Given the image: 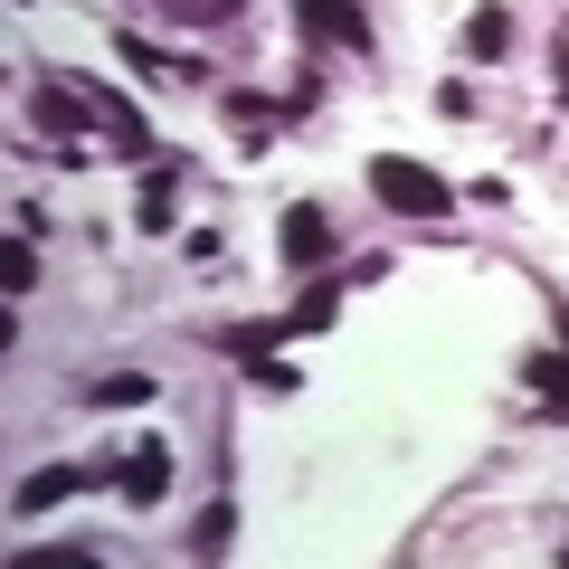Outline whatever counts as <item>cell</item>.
<instances>
[{"label": "cell", "mask_w": 569, "mask_h": 569, "mask_svg": "<svg viewBox=\"0 0 569 569\" xmlns=\"http://www.w3.org/2000/svg\"><path fill=\"white\" fill-rule=\"evenodd\" d=\"M114 493H123L133 512H152V503L171 493V447H162V437H142V447H123V466H114Z\"/></svg>", "instance_id": "3"}, {"label": "cell", "mask_w": 569, "mask_h": 569, "mask_svg": "<svg viewBox=\"0 0 569 569\" xmlns=\"http://www.w3.org/2000/svg\"><path fill=\"white\" fill-rule=\"evenodd\" d=\"M142 399H152V370H104L86 389V408H142Z\"/></svg>", "instance_id": "11"}, {"label": "cell", "mask_w": 569, "mask_h": 569, "mask_svg": "<svg viewBox=\"0 0 569 569\" xmlns=\"http://www.w3.org/2000/svg\"><path fill=\"white\" fill-rule=\"evenodd\" d=\"M86 104H96V123H104V133H114V142H123L114 162H142V152H162V142L142 133V114H133V104H123V96H114V86H86Z\"/></svg>", "instance_id": "5"}, {"label": "cell", "mask_w": 569, "mask_h": 569, "mask_svg": "<svg viewBox=\"0 0 569 569\" xmlns=\"http://www.w3.org/2000/svg\"><path fill=\"white\" fill-rule=\"evenodd\" d=\"M276 247H284V266H295V276H313V266H332L342 228H332L313 200H295V209H284V238H276Z\"/></svg>", "instance_id": "2"}, {"label": "cell", "mask_w": 569, "mask_h": 569, "mask_svg": "<svg viewBox=\"0 0 569 569\" xmlns=\"http://www.w3.org/2000/svg\"><path fill=\"white\" fill-rule=\"evenodd\" d=\"M228 531H238V503H209L200 522H190V550H228Z\"/></svg>", "instance_id": "13"}, {"label": "cell", "mask_w": 569, "mask_h": 569, "mask_svg": "<svg viewBox=\"0 0 569 569\" xmlns=\"http://www.w3.org/2000/svg\"><path fill=\"white\" fill-rule=\"evenodd\" d=\"M550 67H560V96H569V20H560V48H550Z\"/></svg>", "instance_id": "17"}, {"label": "cell", "mask_w": 569, "mask_h": 569, "mask_svg": "<svg viewBox=\"0 0 569 569\" xmlns=\"http://www.w3.org/2000/svg\"><path fill=\"white\" fill-rule=\"evenodd\" d=\"M29 114H39L48 133H58V142H77L86 123H96V104H86L77 86H48V77H39V96H29Z\"/></svg>", "instance_id": "6"}, {"label": "cell", "mask_w": 569, "mask_h": 569, "mask_svg": "<svg viewBox=\"0 0 569 569\" xmlns=\"http://www.w3.org/2000/svg\"><path fill=\"white\" fill-rule=\"evenodd\" d=\"M152 10H162L171 29H228V20L247 10V0H152Z\"/></svg>", "instance_id": "10"}, {"label": "cell", "mask_w": 569, "mask_h": 569, "mask_svg": "<svg viewBox=\"0 0 569 569\" xmlns=\"http://www.w3.org/2000/svg\"><path fill=\"white\" fill-rule=\"evenodd\" d=\"M295 20H305V39H342L351 48V58H361V48H370V20H361V0H295Z\"/></svg>", "instance_id": "4"}, {"label": "cell", "mask_w": 569, "mask_h": 569, "mask_svg": "<svg viewBox=\"0 0 569 569\" xmlns=\"http://www.w3.org/2000/svg\"><path fill=\"white\" fill-rule=\"evenodd\" d=\"M560 342H569V305H560Z\"/></svg>", "instance_id": "18"}, {"label": "cell", "mask_w": 569, "mask_h": 569, "mask_svg": "<svg viewBox=\"0 0 569 569\" xmlns=\"http://www.w3.org/2000/svg\"><path fill=\"white\" fill-rule=\"evenodd\" d=\"M503 48H512V10H493V0H485V10L466 20V58H503Z\"/></svg>", "instance_id": "12"}, {"label": "cell", "mask_w": 569, "mask_h": 569, "mask_svg": "<svg viewBox=\"0 0 569 569\" xmlns=\"http://www.w3.org/2000/svg\"><path fill=\"white\" fill-rule=\"evenodd\" d=\"M0 284H10V295H29V284H39V247H29V238H10V257H0Z\"/></svg>", "instance_id": "14"}, {"label": "cell", "mask_w": 569, "mask_h": 569, "mask_svg": "<svg viewBox=\"0 0 569 569\" xmlns=\"http://www.w3.org/2000/svg\"><path fill=\"white\" fill-rule=\"evenodd\" d=\"M522 380H531V408H541V418H569V342H560V351H541Z\"/></svg>", "instance_id": "8"}, {"label": "cell", "mask_w": 569, "mask_h": 569, "mask_svg": "<svg viewBox=\"0 0 569 569\" xmlns=\"http://www.w3.org/2000/svg\"><path fill=\"white\" fill-rule=\"evenodd\" d=\"M370 200H380L389 219H447L456 190L437 181L427 162H408V152H370Z\"/></svg>", "instance_id": "1"}, {"label": "cell", "mask_w": 569, "mask_h": 569, "mask_svg": "<svg viewBox=\"0 0 569 569\" xmlns=\"http://www.w3.org/2000/svg\"><path fill=\"white\" fill-rule=\"evenodd\" d=\"M332 305H342V295H332V284H313V295H305V305H295V313H284V332H323V323H332Z\"/></svg>", "instance_id": "15"}, {"label": "cell", "mask_w": 569, "mask_h": 569, "mask_svg": "<svg viewBox=\"0 0 569 569\" xmlns=\"http://www.w3.org/2000/svg\"><path fill=\"white\" fill-rule=\"evenodd\" d=\"M171 190H181V152H162V162L142 171V200H133V228H152V238H162V228H171Z\"/></svg>", "instance_id": "7"}, {"label": "cell", "mask_w": 569, "mask_h": 569, "mask_svg": "<svg viewBox=\"0 0 569 569\" xmlns=\"http://www.w3.org/2000/svg\"><path fill=\"white\" fill-rule=\"evenodd\" d=\"M247 380H257V389H295V370H284L276 351H257V361H247Z\"/></svg>", "instance_id": "16"}, {"label": "cell", "mask_w": 569, "mask_h": 569, "mask_svg": "<svg viewBox=\"0 0 569 569\" xmlns=\"http://www.w3.org/2000/svg\"><path fill=\"white\" fill-rule=\"evenodd\" d=\"M77 485H86V466H39L20 493H10V503H20V512H48V503H67Z\"/></svg>", "instance_id": "9"}]
</instances>
